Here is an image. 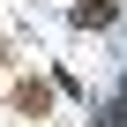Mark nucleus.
<instances>
[{"label": "nucleus", "mask_w": 127, "mask_h": 127, "mask_svg": "<svg viewBox=\"0 0 127 127\" xmlns=\"http://www.w3.org/2000/svg\"><path fill=\"white\" fill-rule=\"evenodd\" d=\"M75 23H112V0H75Z\"/></svg>", "instance_id": "obj_2"}, {"label": "nucleus", "mask_w": 127, "mask_h": 127, "mask_svg": "<svg viewBox=\"0 0 127 127\" xmlns=\"http://www.w3.org/2000/svg\"><path fill=\"white\" fill-rule=\"evenodd\" d=\"M15 112L45 120V112H52V90H45V82H23V90H15Z\"/></svg>", "instance_id": "obj_1"}]
</instances>
